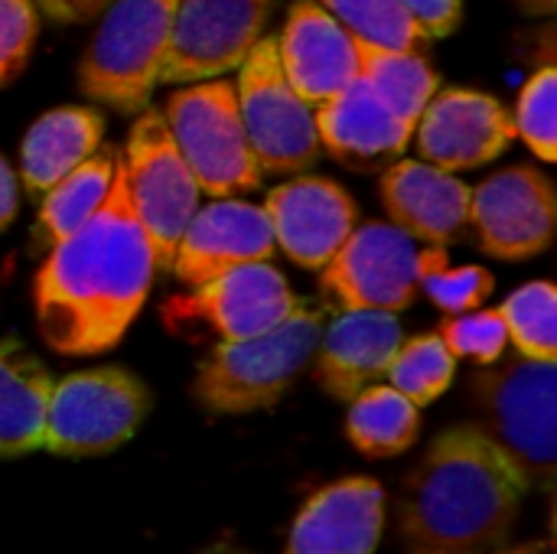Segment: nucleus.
<instances>
[{"label":"nucleus","instance_id":"obj_1","mask_svg":"<svg viewBox=\"0 0 557 554\" xmlns=\"http://www.w3.org/2000/svg\"><path fill=\"white\" fill-rule=\"evenodd\" d=\"M153 255L134 216L117 157L101 209L59 242L36 274L42 340L62 356H95L124 336L153 284Z\"/></svg>","mask_w":557,"mask_h":554},{"label":"nucleus","instance_id":"obj_2","mask_svg":"<svg viewBox=\"0 0 557 554\" xmlns=\"http://www.w3.org/2000/svg\"><path fill=\"white\" fill-rule=\"evenodd\" d=\"M529 480L480 428L437 434L398 496L405 554H490L512 535Z\"/></svg>","mask_w":557,"mask_h":554},{"label":"nucleus","instance_id":"obj_3","mask_svg":"<svg viewBox=\"0 0 557 554\" xmlns=\"http://www.w3.org/2000/svg\"><path fill=\"white\" fill-rule=\"evenodd\" d=\"M323 333V313L297 307L281 327L219 343L196 372V398L209 415H251L274 408L310 366Z\"/></svg>","mask_w":557,"mask_h":554},{"label":"nucleus","instance_id":"obj_4","mask_svg":"<svg viewBox=\"0 0 557 554\" xmlns=\"http://www.w3.org/2000/svg\"><path fill=\"white\" fill-rule=\"evenodd\" d=\"M483 431L512 457L529 487L545 493L557 480V362L516 356L473 376Z\"/></svg>","mask_w":557,"mask_h":554},{"label":"nucleus","instance_id":"obj_5","mask_svg":"<svg viewBox=\"0 0 557 554\" xmlns=\"http://www.w3.org/2000/svg\"><path fill=\"white\" fill-rule=\"evenodd\" d=\"M176 0H114L78 65V88L121 114H140L160 82Z\"/></svg>","mask_w":557,"mask_h":554},{"label":"nucleus","instance_id":"obj_6","mask_svg":"<svg viewBox=\"0 0 557 554\" xmlns=\"http://www.w3.org/2000/svg\"><path fill=\"white\" fill-rule=\"evenodd\" d=\"M163 118L176 150L206 196L225 199L261 186L264 173L251 153L232 82L209 78L180 88L166 101Z\"/></svg>","mask_w":557,"mask_h":554},{"label":"nucleus","instance_id":"obj_7","mask_svg":"<svg viewBox=\"0 0 557 554\" xmlns=\"http://www.w3.org/2000/svg\"><path fill=\"white\" fill-rule=\"evenodd\" d=\"M124 186L134 206V216L147 235L153 268L170 271L176 245L199 209V183L176 150L166 118L157 108H144L127 137Z\"/></svg>","mask_w":557,"mask_h":554},{"label":"nucleus","instance_id":"obj_8","mask_svg":"<svg viewBox=\"0 0 557 554\" xmlns=\"http://www.w3.org/2000/svg\"><path fill=\"white\" fill-rule=\"evenodd\" d=\"M150 411L147 385L117 366L52 382L42 447L59 457H98L124 447Z\"/></svg>","mask_w":557,"mask_h":554},{"label":"nucleus","instance_id":"obj_9","mask_svg":"<svg viewBox=\"0 0 557 554\" xmlns=\"http://www.w3.org/2000/svg\"><path fill=\"white\" fill-rule=\"evenodd\" d=\"M238 114L261 173H304L320 160L313 104H307L281 72L277 39L264 36L238 65Z\"/></svg>","mask_w":557,"mask_h":554},{"label":"nucleus","instance_id":"obj_10","mask_svg":"<svg viewBox=\"0 0 557 554\" xmlns=\"http://www.w3.org/2000/svg\"><path fill=\"white\" fill-rule=\"evenodd\" d=\"M320 291L339 310L401 313L421 291V251L414 238L392 222L352 229L323 264Z\"/></svg>","mask_w":557,"mask_h":554},{"label":"nucleus","instance_id":"obj_11","mask_svg":"<svg viewBox=\"0 0 557 554\" xmlns=\"http://www.w3.org/2000/svg\"><path fill=\"white\" fill-rule=\"evenodd\" d=\"M274 0H176L160 82H209L238 69L264 39Z\"/></svg>","mask_w":557,"mask_h":554},{"label":"nucleus","instance_id":"obj_12","mask_svg":"<svg viewBox=\"0 0 557 554\" xmlns=\"http://www.w3.org/2000/svg\"><path fill=\"white\" fill-rule=\"evenodd\" d=\"M555 183L539 167H509L470 189V232L499 261L542 255L555 238Z\"/></svg>","mask_w":557,"mask_h":554},{"label":"nucleus","instance_id":"obj_13","mask_svg":"<svg viewBox=\"0 0 557 554\" xmlns=\"http://www.w3.org/2000/svg\"><path fill=\"white\" fill-rule=\"evenodd\" d=\"M414 134L424 163L460 173L503 157L516 140V121L493 95L450 88L428 101Z\"/></svg>","mask_w":557,"mask_h":554},{"label":"nucleus","instance_id":"obj_14","mask_svg":"<svg viewBox=\"0 0 557 554\" xmlns=\"http://www.w3.org/2000/svg\"><path fill=\"white\" fill-rule=\"evenodd\" d=\"M297 307L300 300L294 297L287 278L271 261H251L196 284V294L176 300L170 310L206 323L222 343H232L281 327Z\"/></svg>","mask_w":557,"mask_h":554},{"label":"nucleus","instance_id":"obj_15","mask_svg":"<svg viewBox=\"0 0 557 554\" xmlns=\"http://www.w3.org/2000/svg\"><path fill=\"white\" fill-rule=\"evenodd\" d=\"M264 212L274 245L307 271H323L359 219L352 196L336 180L323 176H297L274 186L264 199Z\"/></svg>","mask_w":557,"mask_h":554},{"label":"nucleus","instance_id":"obj_16","mask_svg":"<svg viewBox=\"0 0 557 554\" xmlns=\"http://www.w3.org/2000/svg\"><path fill=\"white\" fill-rule=\"evenodd\" d=\"M274 248L277 245L264 206H251L225 196L206 209H196L176 245L170 271L183 284L196 287L232 268L251 261H271Z\"/></svg>","mask_w":557,"mask_h":554},{"label":"nucleus","instance_id":"obj_17","mask_svg":"<svg viewBox=\"0 0 557 554\" xmlns=\"http://www.w3.org/2000/svg\"><path fill=\"white\" fill-rule=\"evenodd\" d=\"M382 202L401 232L414 242L450 248L473 238L470 232V186L450 170L424 160H398L382 176Z\"/></svg>","mask_w":557,"mask_h":554},{"label":"nucleus","instance_id":"obj_18","mask_svg":"<svg viewBox=\"0 0 557 554\" xmlns=\"http://www.w3.org/2000/svg\"><path fill=\"white\" fill-rule=\"evenodd\" d=\"M277 62L290 88L313 108L359 78L356 36L317 0H297L290 7L277 39Z\"/></svg>","mask_w":557,"mask_h":554},{"label":"nucleus","instance_id":"obj_19","mask_svg":"<svg viewBox=\"0 0 557 554\" xmlns=\"http://www.w3.org/2000/svg\"><path fill=\"white\" fill-rule=\"evenodd\" d=\"M385 529V490L346 477L313 493L297 513L284 554H375Z\"/></svg>","mask_w":557,"mask_h":554},{"label":"nucleus","instance_id":"obj_20","mask_svg":"<svg viewBox=\"0 0 557 554\" xmlns=\"http://www.w3.org/2000/svg\"><path fill=\"white\" fill-rule=\"evenodd\" d=\"M320 147L352 170H375L398 160L414 134V124L388 108L362 78L313 108Z\"/></svg>","mask_w":557,"mask_h":554},{"label":"nucleus","instance_id":"obj_21","mask_svg":"<svg viewBox=\"0 0 557 554\" xmlns=\"http://www.w3.org/2000/svg\"><path fill=\"white\" fill-rule=\"evenodd\" d=\"M405 340L398 313L343 310L317 343V382L339 402H352L362 389L385 379Z\"/></svg>","mask_w":557,"mask_h":554},{"label":"nucleus","instance_id":"obj_22","mask_svg":"<svg viewBox=\"0 0 557 554\" xmlns=\"http://www.w3.org/2000/svg\"><path fill=\"white\" fill-rule=\"evenodd\" d=\"M104 134V118L95 108H55L42 114L23 137L20 147V176L23 186L36 196L46 193L55 180L85 163Z\"/></svg>","mask_w":557,"mask_h":554},{"label":"nucleus","instance_id":"obj_23","mask_svg":"<svg viewBox=\"0 0 557 554\" xmlns=\"http://www.w3.org/2000/svg\"><path fill=\"white\" fill-rule=\"evenodd\" d=\"M49 395V369L20 340H0V457L42 451Z\"/></svg>","mask_w":557,"mask_h":554},{"label":"nucleus","instance_id":"obj_24","mask_svg":"<svg viewBox=\"0 0 557 554\" xmlns=\"http://www.w3.org/2000/svg\"><path fill=\"white\" fill-rule=\"evenodd\" d=\"M117 150H95L85 163H78L72 173L55 180L39 202V216L33 225L29 248L33 251H52L59 242L72 238L104 202L108 186L114 180Z\"/></svg>","mask_w":557,"mask_h":554},{"label":"nucleus","instance_id":"obj_25","mask_svg":"<svg viewBox=\"0 0 557 554\" xmlns=\"http://www.w3.org/2000/svg\"><path fill=\"white\" fill-rule=\"evenodd\" d=\"M421 431V411L392 385H369L349 402L346 434L366 457H398Z\"/></svg>","mask_w":557,"mask_h":554},{"label":"nucleus","instance_id":"obj_26","mask_svg":"<svg viewBox=\"0 0 557 554\" xmlns=\"http://www.w3.org/2000/svg\"><path fill=\"white\" fill-rule=\"evenodd\" d=\"M356 49L359 78L369 82V88L405 121L418 124L421 111L437 95V72L428 65V59L414 49H392L366 39H356Z\"/></svg>","mask_w":557,"mask_h":554},{"label":"nucleus","instance_id":"obj_27","mask_svg":"<svg viewBox=\"0 0 557 554\" xmlns=\"http://www.w3.org/2000/svg\"><path fill=\"white\" fill-rule=\"evenodd\" d=\"M388 382L398 389L405 398H411L418 408L437 402L457 376V356L447 349V343L437 333H424L414 340H401L392 366H388Z\"/></svg>","mask_w":557,"mask_h":554},{"label":"nucleus","instance_id":"obj_28","mask_svg":"<svg viewBox=\"0 0 557 554\" xmlns=\"http://www.w3.org/2000/svg\"><path fill=\"white\" fill-rule=\"evenodd\" d=\"M509 343L519 356L557 362V291L548 281H532L509 294L499 307Z\"/></svg>","mask_w":557,"mask_h":554},{"label":"nucleus","instance_id":"obj_29","mask_svg":"<svg viewBox=\"0 0 557 554\" xmlns=\"http://www.w3.org/2000/svg\"><path fill=\"white\" fill-rule=\"evenodd\" d=\"M317 3L330 10L356 39L392 46V49H414V52H421V46L431 42L408 16L401 0H317Z\"/></svg>","mask_w":557,"mask_h":554},{"label":"nucleus","instance_id":"obj_30","mask_svg":"<svg viewBox=\"0 0 557 554\" xmlns=\"http://www.w3.org/2000/svg\"><path fill=\"white\" fill-rule=\"evenodd\" d=\"M421 287L447 313H470L493 294V274L480 264L447 268L444 248L421 251Z\"/></svg>","mask_w":557,"mask_h":554},{"label":"nucleus","instance_id":"obj_31","mask_svg":"<svg viewBox=\"0 0 557 554\" xmlns=\"http://www.w3.org/2000/svg\"><path fill=\"white\" fill-rule=\"evenodd\" d=\"M516 137L529 144V150L552 163L557 160V72L555 65H545L535 72L525 88L519 91L516 104Z\"/></svg>","mask_w":557,"mask_h":554},{"label":"nucleus","instance_id":"obj_32","mask_svg":"<svg viewBox=\"0 0 557 554\" xmlns=\"http://www.w3.org/2000/svg\"><path fill=\"white\" fill-rule=\"evenodd\" d=\"M447 349L460 359H473L480 366H490L496 359H503L506 346H509V333H506V320L499 310H470V313H457L454 320H447L437 333Z\"/></svg>","mask_w":557,"mask_h":554},{"label":"nucleus","instance_id":"obj_33","mask_svg":"<svg viewBox=\"0 0 557 554\" xmlns=\"http://www.w3.org/2000/svg\"><path fill=\"white\" fill-rule=\"evenodd\" d=\"M36 33L39 16L33 0H0V88L23 72Z\"/></svg>","mask_w":557,"mask_h":554},{"label":"nucleus","instance_id":"obj_34","mask_svg":"<svg viewBox=\"0 0 557 554\" xmlns=\"http://www.w3.org/2000/svg\"><path fill=\"white\" fill-rule=\"evenodd\" d=\"M401 7L428 39L450 36L460 26V13H463V0H401Z\"/></svg>","mask_w":557,"mask_h":554},{"label":"nucleus","instance_id":"obj_35","mask_svg":"<svg viewBox=\"0 0 557 554\" xmlns=\"http://www.w3.org/2000/svg\"><path fill=\"white\" fill-rule=\"evenodd\" d=\"M55 23H88L101 16L114 0H33Z\"/></svg>","mask_w":557,"mask_h":554},{"label":"nucleus","instance_id":"obj_36","mask_svg":"<svg viewBox=\"0 0 557 554\" xmlns=\"http://www.w3.org/2000/svg\"><path fill=\"white\" fill-rule=\"evenodd\" d=\"M16 206H20L16 173H13V170H10V163L0 157V232L16 219Z\"/></svg>","mask_w":557,"mask_h":554},{"label":"nucleus","instance_id":"obj_37","mask_svg":"<svg viewBox=\"0 0 557 554\" xmlns=\"http://www.w3.org/2000/svg\"><path fill=\"white\" fill-rule=\"evenodd\" d=\"M512 3L529 16H552L557 10V0H512Z\"/></svg>","mask_w":557,"mask_h":554},{"label":"nucleus","instance_id":"obj_38","mask_svg":"<svg viewBox=\"0 0 557 554\" xmlns=\"http://www.w3.org/2000/svg\"><path fill=\"white\" fill-rule=\"evenodd\" d=\"M199 554H255V552H245V549H238V545H232V542H215V545L202 549Z\"/></svg>","mask_w":557,"mask_h":554},{"label":"nucleus","instance_id":"obj_39","mask_svg":"<svg viewBox=\"0 0 557 554\" xmlns=\"http://www.w3.org/2000/svg\"><path fill=\"white\" fill-rule=\"evenodd\" d=\"M490 554H545L542 545H522V549H512V552H490Z\"/></svg>","mask_w":557,"mask_h":554}]
</instances>
